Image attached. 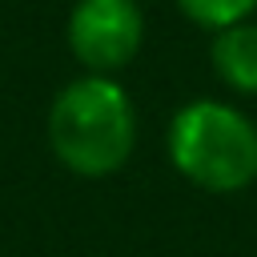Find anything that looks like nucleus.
I'll list each match as a JSON object with an SVG mask.
<instances>
[{
	"mask_svg": "<svg viewBox=\"0 0 257 257\" xmlns=\"http://www.w3.org/2000/svg\"><path fill=\"white\" fill-rule=\"evenodd\" d=\"M52 157L76 177H112L137 145L128 92L112 76L84 72L68 80L48 108Z\"/></svg>",
	"mask_w": 257,
	"mask_h": 257,
	"instance_id": "1",
	"label": "nucleus"
},
{
	"mask_svg": "<svg viewBox=\"0 0 257 257\" xmlns=\"http://www.w3.org/2000/svg\"><path fill=\"white\" fill-rule=\"evenodd\" d=\"M173 169L209 193H237L257 181V124L225 100H189L169 120Z\"/></svg>",
	"mask_w": 257,
	"mask_h": 257,
	"instance_id": "2",
	"label": "nucleus"
},
{
	"mask_svg": "<svg viewBox=\"0 0 257 257\" xmlns=\"http://www.w3.org/2000/svg\"><path fill=\"white\" fill-rule=\"evenodd\" d=\"M64 40L88 72L112 76L141 52V40H145L141 4L137 0H76L64 24Z\"/></svg>",
	"mask_w": 257,
	"mask_h": 257,
	"instance_id": "3",
	"label": "nucleus"
},
{
	"mask_svg": "<svg viewBox=\"0 0 257 257\" xmlns=\"http://www.w3.org/2000/svg\"><path fill=\"white\" fill-rule=\"evenodd\" d=\"M209 60H213V72L229 88L257 96V20H241L213 32Z\"/></svg>",
	"mask_w": 257,
	"mask_h": 257,
	"instance_id": "4",
	"label": "nucleus"
},
{
	"mask_svg": "<svg viewBox=\"0 0 257 257\" xmlns=\"http://www.w3.org/2000/svg\"><path fill=\"white\" fill-rule=\"evenodd\" d=\"M177 8H181L193 24H201V28H209V32H221V28H229V24L249 20V16L257 12V0H177Z\"/></svg>",
	"mask_w": 257,
	"mask_h": 257,
	"instance_id": "5",
	"label": "nucleus"
}]
</instances>
